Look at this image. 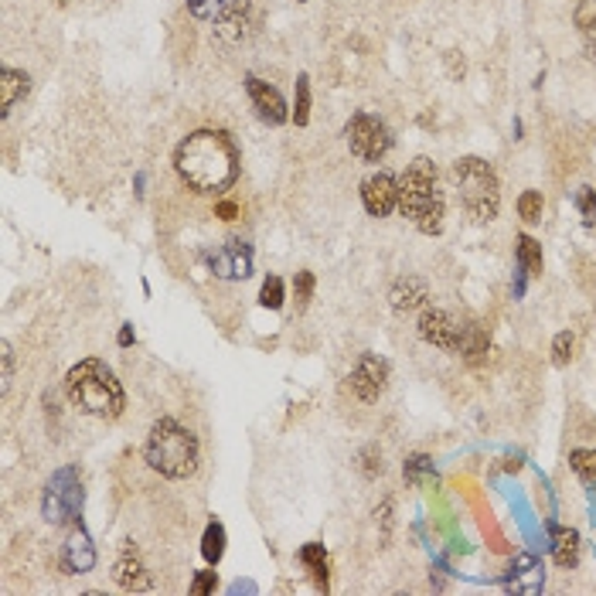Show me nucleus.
<instances>
[{
    "label": "nucleus",
    "instance_id": "obj_1",
    "mask_svg": "<svg viewBox=\"0 0 596 596\" xmlns=\"http://www.w3.org/2000/svg\"><path fill=\"white\" fill-rule=\"evenodd\" d=\"M174 167L188 188L201 195H221L239 177V151L221 130H198L181 140Z\"/></svg>",
    "mask_w": 596,
    "mask_h": 596
},
{
    "label": "nucleus",
    "instance_id": "obj_2",
    "mask_svg": "<svg viewBox=\"0 0 596 596\" xmlns=\"http://www.w3.org/2000/svg\"><path fill=\"white\" fill-rule=\"evenodd\" d=\"M399 208L422 236H440L446 201L440 191V171L430 157H416L399 177Z\"/></svg>",
    "mask_w": 596,
    "mask_h": 596
},
{
    "label": "nucleus",
    "instance_id": "obj_3",
    "mask_svg": "<svg viewBox=\"0 0 596 596\" xmlns=\"http://www.w3.org/2000/svg\"><path fill=\"white\" fill-rule=\"evenodd\" d=\"M66 392L72 399V406H79L82 413L96 416V420H116L127 406L123 385L116 382V375L99 358H86L68 372Z\"/></svg>",
    "mask_w": 596,
    "mask_h": 596
},
{
    "label": "nucleus",
    "instance_id": "obj_4",
    "mask_svg": "<svg viewBox=\"0 0 596 596\" xmlns=\"http://www.w3.org/2000/svg\"><path fill=\"white\" fill-rule=\"evenodd\" d=\"M143 457H147V464L154 467L160 477L184 481L198 467V440H195L191 430H184L177 420H157L151 426Z\"/></svg>",
    "mask_w": 596,
    "mask_h": 596
},
{
    "label": "nucleus",
    "instance_id": "obj_5",
    "mask_svg": "<svg viewBox=\"0 0 596 596\" xmlns=\"http://www.w3.org/2000/svg\"><path fill=\"white\" fill-rule=\"evenodd\" d=\"M450 181L461 195L464 212L474 221H491L498 219L501 208V188H498V174L494 167L481 160V157H461L450 167Z\"/></svg>",
    "mask_w": 596,
    "mask_h": 596
},
{
    "label": "nucleus",
    "instance_id": "obj_6",
    "mask_svg": "<svg viewBox=\"0 0 596 596\" xmlns=\"http://www.w3.org/2000/svg\"><path fill=\"white\" fill-rule=\"evenodd\" d=\"M344 136H348L352 154L358 160H365V164H378L382 157L392 151V133L372 112H354L352 120H348V127H344Z\"/></svg>",
    "mask_w": 596,
    "mask_h": 596
},
{
    "label": "nucleus",
    "instance_id": "obj_7",
    "mask_svg": "<svg viewBox=\"0 0 596 596\" xmlns=\"http://www.w3.org/2000/svg\"><path fill=\"white\" fill-rule=\"evenodd\" d=\"M82 508V484L75 481L72 470H62L51 477L48 494H44V518L48 522H68L75 518V511Z\"/></svg>",
    "mask_w": 596,
    "mask_h": 596
},
{
    "label": "nucleus",
    "instance_id": "obj_8",
    "mask_svg": "<svg viewBox=\"0 0 596 596\" xmlns=\"http://www.w3.org/2000/svg\"><path fill=\"white\" fill-rule=\"evenodd\" d=\"M385 382H389V365L378 354H361L354 372L348 375V385L361 402H375L385 392Z\"/></svg>",
    "mask_w": 596,
    "mask_h": 596
},
{
    "label": "nucleus",
    "instance_id": "obj_9",
    "mask_svg": "<svg viewBox=\"0 0 596 596\" xmlns=\"http://www.w3.org/2000/svg\"><path fill=\"white\" fill-rule=\"evenodd\" d=\"M420 337L426 341V344H433V348L457 352V348H461V337H464V324L453 321L446 310H422Z\"/></svg>",
    "mask_w": 596,
    "mask_h": 596
},
{
    "label": "nucleus",
    "instance_id": "obj_10",
    "mask_svg": "<svg viewBox=\"0 0 596 596\" xmlns=\"http://www.w3.org/2000/svg\"><path fill=\"white\" fill-rule=\"evenodd\" d=\"M361 205L368 215L385 219L392 215V208H399V181L389 171H378L361 181Z\"/></svg>",
    "mask_w": 596,
    "mask_h": 596
},
{
    "label": "nucleus",
    "instance_id": "obj_11",
    "mask_svg": "<svg viewBox=\"0 0 596 596\" xmlns=\"http://www.w3.org/2000/svg\"><path fill=\"white\" fill-rule=\"evenodd\" d=\"M208 266H212V273L221 276V280H245L249 269H252V252H249V245L239 243V239H228L225 245L208 252Z\"/></svg>",
    "mask_w": 596,
    "mask_h": 596
},
{
    "label": "nucleus",
    "instance_id": "obj_12",
    "mask_svg": "<svg viewBox=\"0 0 596 596\" xmlns=\"http://www.w3.org/2000/svg\"><path fill=\"white\" fill-rule=\"evenodd\" d=\"M245 92H249V103H252V110L256 116L269 123V127H280V123H287V103H283V96L276 92V89L263 82V79H256V75H245Z\"/></svg>",
    "mask_w": 596,
    "mask_h": 596
},
{
    "label": "nucleus",
    "instance_id": "obj_13",
    "mask_svg": "<svg viewBox=\"0 0 596 596\" xmlns=\"http://www.w3.org/2000/svg\"><path fill=\"white\" fill-rule=\"evenodd\" d=\"M389 300H392V310H396V313H413V310H420L422 304L430 300L426 280H420V276H402V280H396Z\"/></svg>",
    "mask_w": 596,
    "mask_h": 596
},
{
    "label": "nucleus",
    "instance_id": "obj_14",
    "mask_svg": "<svg viewBox=\"0 0 596 596\" xmlns=\"http://www.w3.org/2000/svg\"><path fill=\"white\" fill-rule=\"evenodd\" d=\"M92 562H96V549H92L86 531L75 529L68 535L66 549H62V569H66V573H89Z\"/></svg>",
    "mask_w": 596,
    "mask_h": 596
},
{
    "label": "nucleus",
    "instance_id": "obj_15",
    "mask_svg": "<svg viewBox=\"0 0 596 596\" xmlns=\"http://www.w3.org/2000/svg\"><path fill=\"white\" fill-rule=\"evenodd\" d=\"M112 576H116V583H120L123 590H147V586H151V576H147L143 562L133 553H123V559L116 562Z\"/></svg>",
    "mask_w": 596,
    "mask_h": 596
},
{
    "label": "nucleus",
    "instance_id": "obj_16",
    "mask_svg": "<svg viewBox=\"0 0 596 596\" xmlns=\"http://www.w3.org/2000/svg\"><path fill=\"white\" fill-rule=\"evenodd\" d=\"M27 92V75L18 68H0V110L4 116L14 110V103Z\"/></svg>",
    "mask_w": 596,
    "mask_h": 596
},
{
    "label": "nucleus",
    "instance_id": "obj_17",
    "mask_svg": "<svg viewBox=\"0 0 596 596\" xmlns=\"http://www.w3.org/2000/svg\"><path fill=\"white\" fill-rule=\"evenodd\" d=\"M487 348H491V334L481 328V324H464V337H461V348L457 352L464 354L470 365L484 361Z\"/></svg>",
    "mask_w": 596,
    "mask_h": 596
},
{
    "label": "nucleus",
    "instance_id": "obj_18",
    "mask_svg": "<svg viewBox=\"0 0 596 596\" xmlns=\"http://www.w3.org/2000/svg\"><path fill=\"white\" fill-rule=\"evenodd\" d=\"M553 559L566 569L579 562V535L573 529H553Z\"/></svg>",
    "mask_w": 596,
    "mask_h": 596
},
{
    "label": "nucleus",
    "instance_id": "obj_19",
    "mask_svg": "<svg viewBox=\"0 0 596 596\" xmlns=\"http://www.w3.org/2000/svg\"><path fill=\"white\" fill-rule=\"evenodd\" d=\"M402 477H406V484H413V487H433V484H437V470H433V461H430L426 453L409 457V461H406V467H402Z\"/></svg>",
    "mask_w": 596,
    "mask_h": 596
},
{
    "label": "nucleus",
    "instance_id": "obj_20",
    "mask_svg": "<svg viewBox=\"0 0 596 596\" xmlns=\"http://www.w3.org/2000/svg\"><path fill=\"white\" fill-rule=\"evenodd\" d=\"M300 562L310 569V576L317 579V586H328V555H324V546L317 542H307L300 549Z\"/></svg>",
    "mask_w": 596,
    "mask_h": 596
},
{
    "label": "nucleus",
    "instance_id": "obj_21",
    "mask_svg": "<svg viewBox=\"0 0 596 596\" xmlns=\"http://www.w3.org/2000/svg\"><path fill=\"white\" fill-rule=\"evenodd\" d=\"M518 266L529 276H542V245L535 243L531 236H518Z\"/></svg>",
    "mask_w": 596,
    "mask_h": 596
},
{
    "label": "nucleus",
    "instance_id": "obj_22",
    "mask_svg": "<svg viewBox=\"0 0 596 596\" xmlns=\"http://www.w3.org/2000/svg\"><path fill=\"white\" fill-rule=\"evenodd\" d=\"M201 555L208 559V566H219L221 555H225V529L219 522H212L205 529V538H201Z\"/></svg>",
    "mask_w": 596,
    "mask_h": 596
},
{
    "label": "nucleus",
    "instance_id": "obj_23",
    "mask_svg": "<svg viewBox=\"0 0 596 596\" xmlns=\"http://www.w3.org/2000/svg\"><path fill=\"white\" fill-rule=\"evenodd\" d=\"M569 464H573V470L579 474L583 484L596 487V450H573Z\"/></svg>",
    "mask_w": 596,
    "mask_h": 596
},
{
    "label": "nucleus",
    "instance_id": "obj_24",
    "mask_svg": "<svg viewBox=\"0 0 596 596\" xmlns=\"http://www.w3.org/2000/svg\"><path fill=\"white\" fill-rule=\"evenodd\" d=\"M293 123L297 127H307L310 123V79L300 75L297 79V99H293Z\"/></svg>",
    "mask_w": 596,
    "mask_h": 596
},
{
    "label": "nucleus",
    "instance_id": "obj_25",
    "mask_svg": "<svg viewBox=\"0 0 596 596\" xmlns=\"http://www.w3.org/2000/svg\"><path fill=\"white\" fill-rule=\"evenodd\" d=\"M542 208H546L542 191H525V195L518 198V215H522V221H529V225L542 221Z\"/></svg>",
    "mask_w": 596,
    "mask_h": 596
},
{
    "label": "nucleus",
    "instance_id": "obj_26",
    "mask_svg": "<svg viewBox=\"0 0 596 596\" xmlns=\"http://www.w3.org/2000/svg\"><path fill=\"white\" fill-rule=\"evenodd\" d=\"M259 304L269 310H280L283 307V280L280 276H266L263 290H259Z\"/></svg>",
    "mask_w": 596,
    "mask_h": 596
},
{
    "label": "nucleus",
    "instance_id": "obj_27",
    "mask_svg": "<svg viewBox=\"0 0 596 596\" xmlns=\"http://www.w3.org/2000/svg\"><path fill=\"white\" fill-rule=\"evenodd\" d=\"M576 208H579V215H583L586 225H596V188L583 184V188L576 191Z\"/></svg>",
    "mask_w": 596,
    "mask_h": 596
},
{
    "label": "nucleus",
    "instance_id": "obj_28",
    "mask_svg": "<svg viewBox=\"0 0 596 596\" xmlns=\"http://www.w3.org/2000/svg\"><path fill=\"white\" fill-rule=\"evenodd\" d=\"M293 297H297V310H307L310 297H313V273H297L293 276Z\"/></svg>",
    "mask_w": 596,
    "mask_h": 596
},
{
    "label": "nucleus",
    "instance_id": "obj_29",
    "mask_svg": "<svg viewBox=\"0 0 596 596\" xmlns=\"http://www.w3.org/2000/svg\"><path fill=\"white\" fill-rule=\"evenodd\" d=\"M188 7H191V14L195 18H221V11L228 7V0H188Z\"/></svg>",
    "mask_w": 596,
    "mask_h": 596
},
{
    "label": "nucleus",
    "instance_id": "obj_30",
    "mask_svg": "<svg viewBox=\"0 0 596 596\" xmlns=\"http://www.w3.org/2000/svg\"><path fill=\"white\" fill-rule=\"evenodd\" d=\"M569 358H573V334H569V331L555 334L553 361H555V365H569Z\"/></svg>",
    "mask_w": 596,
    "mask_h": 596
},
{
    "label": "nucleus",
    "instance_id": "obj_31",
    "mask_svg": "<svg viewBox=\"0 0 596 596\" xmlns=\"http://www.w3.org/2000/svg\"><path fill=\"white\" fill-rule=\"evenodd\" d=\"M576 27H583L586 35L596 31V0H583V4L576 7Z\"/></svg>",
    "mask_w": 596,
    "mask_h": 596
},
{
    "label": "nucleus",
    "instance_id": "obj_32",
    "mask_svg": "<svg viewBox=\"0 0 596 596\" xmlns=\"http://www.w3.org/2000/svg\"><path fill=\"white\" fill-rule=\"evenodd\" d=\"M219 586V573H212V569H205V573L195 576V583H191V593L195 596H208L212 590Z\"/></svg>",
    "mask_w": 596,
    "mask_h": 596
},
{
    "label": "nucleus",
    "instance_id": "obj_33",
    "mask_svg": "<svg viewBox=\"0 0 596 596\" xmlns=\"http://www.w3.org/2000/svg\"><path fill=\"white\" fill-rule=\"evenodd\" d=\"M361 461H365V474H368V477L382 474V457H375V446H368V450L361 453Z\"/></svg>",
    "mask_w": 596,
    "mask_h": 596
},
{
    "label": "nucleus",
    "instance_id": "obj_34",
    "mask_svg": "<svg viewBox=\"0 0 596 596\" xmlns=\"http://www.w3.org/2000/svg\"><path fill=\"white\" fill-rule=\"evenodd\" d=\"M219 215H221V219H236V215H239V208H236L232 201H221V205H219Z\"/></svg>",
    "mask_w": 596,
    "mask_h": 596
},
{
    "label": "nucleus",
    "instance_id": "obj_35",
    "mask_svg": "<svg viewBox=\"0 0 596 596\" xmlns=\"http://www.w3.org/2000/svg\"><path fill=\"white\" fill-rule=\"evenodd\" d=\"M130 341H133V331H130V324H127V328L120 331V344H130Z\"/></svg>",
    "mask_w": 596,
    "mask_h": 596
},
{
    "label": "nucleus",
    "instance_id": "obj_36",
    "mask_svg": "<svg viewBox=\"0 0 596 596\" xmlns=\"http://www.w3.org/2000/svg\"><path fill=\"white\" fill-rule=\"evenodd\" d=\"M586 58L596 62V42H586Z\"/></svg>",
    "mask_w": 596,
    "mask_h": 596
}]
</instances>
